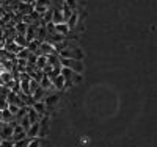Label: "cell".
<instances>
[{"mask_svg":"<svg viewBox=\"0 0 157 147\" xmlns=\"http://www.w3.org/2000/svg\"><path fill=\"white\" fill-rule=\"evenodd\" d=\"M60 66L63 68H69L77 74L83 72V63L80 60H72V58H60Z\"/></svg>","mask_w":157,"mask_h":147,"instance_id":"1","label":"cell"},{"mask_svg":"<svg viewBox=\"0 0 157 147\" xmlns=\"http://www.w3.org/2000/svg\"><path fill=\"white\" fill-rule=\"evenodd\" d=\"M52 53H57L55 52V49H54V46L52 44H49V42H41L39 44V49H38V52H36V55H52Z\"/></svg>","mask_w":157,"mask_h":147,"instance_id":"2","label":"cell"},{"mask_svg":"<svg viewBox=\"0 0 157 147\" xmlns=\"http://www.w3.org/2000/svg\"><path fill=\"white\" fill-rule=\"evenodd\" d=\"M58 99H60V96L58 94H55V92H52V94H47L46 97H44V105H46V108L47 110H52L54 106L58 103Z\"/></svg>","mask_w":157,"mask_h":147,"instance_id":"3","label":"cell"},{"mask_svg":"<svg viewBox=\"0 0 157 147\" xmlns=\"http://www.w3.org/2000/svg\"><path fill=\"white\" fill-rule=\"evenodd\" d=\"M25 138H27V131L21 127V124H17V125L14 127V130H13V138H11V141L16 142V141H21V139H25Z\"/></svg>","mask_w":157,"mask_h":147,"instance_id":"4","label":"cell"},{"mask_svg":"<svg viewBox=\"0 0 157 147\" xmlns=\"http://www.w3.org/2000/svg\"><path fill=\"white\" fill-rule=\"evenodd\" d=\"M13 130H14V127H11L10 124H5L3 128L0 130V136H2V139H11L13 138Z\"/></svg>","mask_w":157,"mask_h":147,"instance_id":"5","label":"cell"},{"mask_svg":"<svg viewBox=\"0 0 157 147\" xmlns=\"http://www.w3.org/2000/svg\"><path fill=\"white\" fill-rule=\"evenodd\" d=\"M55 33H60L63 36H68L71 33V28L68 27L66 22H61V24H55Z\"/></svg>","mask_w":157,"mask_h":147,"instance_id":"6","label":"cell"},{"mask_svg":"<svg viewBox=\"0 0 157 147\" xmlns=\"http://www.w3.org/2000/svg\"><path fill=\"white\" fill-rule=\"evenodd\" d=\"M66 24H68V27L71 28V31L77 27V24H78V11H77V9L72 11V14H71V17L66 20Z\"/></svg>","mask_w":157,"mask_h":147,"instance_id":"7","label":"cell"},{"mask_svg":"<svg viewBox=\"0 0 157 147\" xmlns=\"http://www.w3.org/2000/svg\"><path fill=\"white\" fill-rule=\"evenodd\" d=\"M39 128H41V124H39V122L32 124L30 128L27 130V136H29V138H38V135H39Z\"/></svg>","mask_w":157,"mask_h":147,"instance_id":"8","label":"cell"},{"mask_svg":"<svg viewBox=\"0 0 157 147\" xmlns=\"http://www.w3.org/2000/svg\"><path fill=\"white\" fill-rule=\"evenodd\" d=\"M46 96H47V91H46V89H43L41 86H39V88L33 92V94H32V97H33V100H35V102H43Z\"/></svg>","mask_w":157,"mask_h":147,"instance_id":"9","label":"cell"},{"mask_svg":"<svg viewBox=\"0 0 157 147\" xmlns=\"http://www.w3.org/2000/svg\"><path fill=\"white\" fill-rule=\"evenodd\" d=\"M83 52H82V49L78 47V46H74V47H71V58L72 60H83Z\"/></svg>","mask_w":157,"mask_h":147,"instance_id":"10","label":"cell"},{"mask_svg":"<svg viewBox=\"0 0 157 147\" xmlns=\"http://www.w3.org/2000/svg\"><path fill=\"white\" fill-rule=\"evenodd\" d=\"M54 8V6H52ZM52 22L54 24H61L64 22V17H63V13L60 8H54V14H52Z\"/></svg>","mask_w":157,"mask_h":147,"instance_id":"11","label":"cell"},{"mask_svg":"<svg viewBox=\"0 0 157 147\" xmlns=\"http://www.w3.org/2000/svg\"><path fill=\"white\" fill-rule=\"evenodd\" d=\"M39 86H41L43 89H46V91H52V89H54V85H52V80H50L47 75H44V77L41 78V82H39Z\"/></svg>","mask_w":157,"mask_h":147,"instance_id":"12","label":"cell"},{"mask_svg":"<svg viewBox=\"0 0 157 147\" xmlns=\"http://www.w3.org/2000/svg\"><path fill=\"white\" fill-rule=\"evenodd\" d=\"M52 85H54V89H57V91H63V89H64V78H63L61 75L55 77L54 80H52Z\"/></svg>","mask_w":157,"mask_h":147,"instance_id":"13","label":"cell"},{"mask_svg":"<svg viewBox=\"0 0 157 147\" xmlns=\"http://www.w3.org/2000/svg\"><path fill=\"white\" fill-rule=\"evenodd\" d=\"M33 110H35L39 116H44V114L47 113V108H46L44 102H35V103H33Z\"/></svg>","mask_w":157,"mask_h":147,"instance_id":"14","label":"cell"},{"mask_svg":"<svg viewBox=\"0 0 157 147\" xmlns=\"http://www.w3.org/2000/svg\"><path fill=\"white\" fill-rule=\"evenodd\" d=\"M47 64L52 66V68H57V66H60V57H58V53L47 55Z\"/></svg>","mask_w":157,"mask_h":147,"instance_id":"15","label":"cell"},{"mask_svg":"<svg viewBox=\"0 0 157 147\" xmlns=\"http://www.w3.org/2000/svg\"><path fill=\"white\" fill-rule=\"evenodd\" d=\"M25 38H27V41H29V42L33 41V39H36V27H35L33 24L29 25L27 31H25Z\"/></svg>","mask_w":157,"mask_h":147,"instance_id":"16","label":"cell"},{"mask_svg":"<svg viewBox=\"0 0 157 147\" xmlns=\"http://www.w3.org/2000/svg\"><path fill=\"white\" fill-rule=\"evenodd\" d=\"M2 121H3L5 124H8V122H11V121H16V116L13 114L8 108H6V110H3V111H2Z\"/></svg>","mask_w":157,"mask_h":147,"instance_id":"17","label":"cell"},{"mask_svg":"<svg viewBox=\"0 0 157 147\" xmlns=\"http://www.w3.org/2000/svg\"><path fill=\"white\" fill-rule=\"evenodd\" d=\"M46 64H47V57H46V55H38L35 68H36V69H41V71H43V69L46 68Z\"/></svg>","mask_w":157,"mask_h":147,"instance_id":"18","label":"cell"},{"mask_svg":"<svg viewBox=\"0 0 157 147\" xmlns=\"http://www.w3.org/2000/svg\"><path fill=\"white\" fill-rule=\"evenodd\" d=\"M27 117L30 119V122L35 124V122H39V119H41V116H39L35 110H33V106H30L29 108V113H27Z\"/></svg>","mask_w":157,"mask_h":147,"instance_id":"19","label":"cell"},{"mask_svg":"<svg viewBox=\"0 0 157 147\" xmlns=\"http://www.w3.org/2000/svg\"><path fill=\"white\" fill-rule=\"evenodd\" d=\"M60 75L64 78V80H72V75H74V71L69 69V68H60Z\"/></svg>","mask_w":157,"mask_h":147,"instance_id":"20","label":"cell"},{"mask_svg":"<svg viewBox=\"0 0 157 147\" xmlns=\"http://www.w3.org/2000/svg\"><path fill=\"white\" fill-rule=\"evenodd\" d=\"M14 42H16L19 47H27V44H29L25 35H17V33H16V36H14Z\"/></svg>","mask_w":157,"mask_h":147,"instance_id":"21","label":"cell"},{"mask_svg":"<svg viewBox=\"0 0 157 147\" xmlns=\"http://www.w3.org/2000/svg\"><path fill=\"white\" fill-rule=\"evenodd\" d=\"M11 80H14L11 72H6V71H5V72L0 74V85H6L8 82H11Z\"/></svg>","mask_w":157,"mask_h":147,"instance_id":"22","label":"cell"},{"mask_svg":"<svg viewBox=\"0 0 157 147\" xmlns=\"http://www.w3.org/2000/svg\"><path fill=\"white\" fill-rule=\"evenodd\" d=\"M60 9H61V13H63V17H64V22H66V20H68V19L71 17V14H72V11H74V9H71V8H69V6H68L66 3H63Z\"/></svg>","mask_w":157,"mask_h":147,"instance_id":"23","label":"cell"},{"mask_svg":"<svg viewBox=\"0 0 157 147\" xmlns=\"http://www.w3.org/2000/svg\"><path fill=\"white\" fill-rule=\"evenodd\" d=\"M39 42L38 39H33V41H30L29 44H27V49H29V52H32V53H35L36 55V52H38V49H39Z\"/></svg>","mask_w":157,"mask_h":147,"instance_id":"24","label":"cell"},{"mask_svg":"<svg viewBox=\"0 0 157 147\" xmlns=\"http://www.w3.org/2000/svg\"><path fill=\"white\" fill-rule=\"evenodd\" d=\"M27 28H29V25H27V24H24V22H17L16 27H14V30H16L17 35H25Z\"/></svg>","mask_w":157,"mask_h":147,"instance_id":"25","label":"cell"},{"mask_svg":"<svg viewBox=\"0 0 157 147\" xmlns=\"http://www.w3.org/2000/svg\"><path fill=\"white\" fill-rule=\"evenodd\" d=\"M29 108H30V106H27V105H24V106H21V108H19V111H17V114H16V121H17V122L21 121L24 116H27Z\"/></svg>","mask_w":157,"mask_h":147,"instance_id":"26","label":"cell"},{"mask_svg":"<svg viewBox=\"0 0 157 147\" xmlns=\"http://www.w3.org/2000/svg\"><path fill=\"white\" fill-rule=\"evenodd\" d=\"M33 5H35V6H44V8H50V6H52V0H35Z\"/></svg>","mask_w":157,"mask_h":147,"instance_id":"27","label":"cell"},{"mask_svg":"<svg viewBox=\"0 0 157 147\" xmlns=\"http://www.w3.org/2000/svg\"><path fill=\"white\" fill-rule=\"evenodd\" d=\"M19 124H21V127L25 130V131H27L29 128H30V125H32V122H30V119L27 117V116H24L22 119H21V121H19Z\"/></svg>","mask_w":157,"mask_h":147,"instance_id":"28","label":"cell"},{"mask_svg":"<svg viewBox=\"0 0 157 147\" xmlns=\"http://www.w3.org/2000/svg\"><path fill=\"white\" fill-rule=\"evenodd\" d=\"M52 14H54V8L50 6V8L44 13V14H43V17H41V19H43L46 24H47V22H52Z\"/></svg>","mask_w":157,"mask_h":147,"instance_id":"29","label":"cell"},{"mask_svg":"<svg viewBox=\"0 0 157 147\" xmlns=\"http://www.w3.org/2000/svg\"><path fill=\"white\" fill-rule=\"evenodd\" d=\"M30 139H32V138H29V136H27L25 139L16 141V142H14V147H27V145H29V142H30Z\"/></svg>","mask_w":157,"mask_h":147,"instance_id":"30","label":"cell"},{"mask_svg":"<svg viewBox=\"0 0 157 147\" xmlns=\"http://www.w3.org/2000/svg\"><path fill=\"white\" fill-rule=\"evenodd\" d=\"M8 108V102H6V96L0 94V111H3Z\"/></svg>","mask_w":157,"mask_h":147,"instance_id":"31","label":"cell"},{"mask_svg":"<svg viewBox=\"0 0 157 147\" xmlns=\"http://www.w3.org/2000/svg\"><path fill=\"white\" fill-rule=\"evenodd\" d=\"M38 88H39V82H36V80L30 78V96L33 94V92H35Z\"/></svg>","mask_w":157,"mask_h":147,"instance_id":"32","label":"cell"},{"mask_svg":"<svg viewBox=\"0 0 157 147\" xmlns=\"http://www.w3.org/2000/svg\"><path fill=\"white\" fill-rule=\"evenodd\" d=\"M27 147H41V139L39 138H32Z\"/></svg>","mask_w":157,"mask_h":147,"instance_id":"33","label":"cell"},{"mask_svg":"<svg viewBox=\"0 0 157 147\" xmlns=\"http://www.w3.org/2000/svg\"><path fill=\"white\" fill-rule=\"evenodd\" d=\"M82 80H83L82 74H77V72H74V75H72V83H74V85L82 83Z\"/></svg>","mask_w":157,"mask_h":147,"instance_id":"34","label":"cell"},{"mask_svg":"<svg viewBox=\"0 0 157 147\" xmlns=\"http://www.w3.org/2000/svg\"><path fill=\"white\" fill-rule=\"evenodd\" d=\"M29 55H30V52H29V49L25 47V49H22L19 53H17V58H24V60H27L29 58Z\"/></svg>","mask_w":157,"mask_h":147,"instance_id":"35","label":"cell"},{"mask_svg":"<svg viewBox=\"0 0 157 147\" xmlns=\"http://www.w3.org/2000/svg\"><path fill=\"white\" fill-rule=\"evenodd\" d=\"M46 30H47V33H55V24L54 22H47L46 24Z\"/></svg>","mask_w":157,"mask_h":147,"instance_id":"36","label":"cell"},{"mask_svg":"<svg viewBox=\"0 0 157 147\" xmlns=\"http://www.w3.org/2000/svg\"><path fill=\"white\" fill-rule=\"evenodd\" d=\"M0 147H14V142H13L11 139H3L2 142H0Z\"/></svg>","mask_w":157,"mask_h":147,"instance_id":"37","label":"cell"},{"mask_svg":"<svg viewBox=\"0 0 157 147\" xmlns=\"http://www.w3.org/2000/svg\"><path fill=\"white\" fill-rule=\"evenodd\" d=\"M63 3H66L71 9H75V8H77V0H64Z\"/></svg>","mask_w":157,"mask_h":147,"instance_id":"38","label":"cell"},{"mask_svg":"<svg viewBox=\"0 0 157 147\" xmlns=\"http://www.w3.org/2000/svg\"><path fill=\"white\" fill-rule=\"evenodd\" d=\"M19 108H21V106H17V105H8V110L13 113V114H17V111H19Z\"/></svg>","mask_w":157,"mask_h":147,"instance_id":"39","label":"cell"},{"mask_svg":"<svg viewBox=\"0 0 157 147\" xmlns=\"http://www.w3.org/2000/svg\"><path fill=\"white\" fill-rule=\"evenodd\" d=\"M5 14H6V9H5V6H3V5H0V19H2Z\"/></svg>","mask_w":157,"mask_h":147,"instance_id":"40","label":"cell"},{"mask_svg":"<svg viewBox=\"0 0 157 147\" xmlns=\"http://www.w3.org/2000/svg\"><path fill=\"white\" fill-rule=\"evenodd\" d=\"M3 125H5V122L2 121V119H0V130H2V128H3Z\"/></svg>","mask_w":157,"mask_h":147,"instance_id":"41","label":"cell"}]
</instances>
